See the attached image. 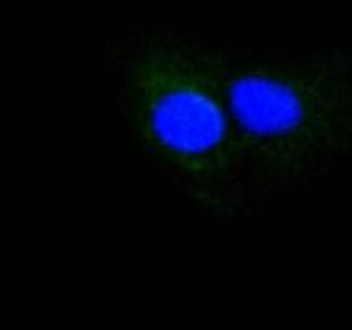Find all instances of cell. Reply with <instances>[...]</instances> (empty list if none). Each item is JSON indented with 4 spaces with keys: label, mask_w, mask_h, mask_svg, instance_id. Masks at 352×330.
I'll use <instances>...</instances> for the list:
<instances>
[{
    "label": "cell",
    "mask_w": 352,
    "mask_h": 330,
    "mask_svg": "<svg viewBox=\"0 0 352 330\" xmlns=\"http://www.w3.org/2000/svg\"><path fill=\"white\" fill-rule=\"evenodd\" d=\"M227 102L256 205L305 191L352 150L342 55L220 43Z\"/></svg>",
    "instance_id": "obj_2"
},
{
    "label": "cell",
    "mask_w": 352,
    "mask_h": 330,
    "mask_svg": "<svg viewBox=\"0 0 352 330\" xmlns=\"http://www.w3.org/2000/svg\"><path fill=\"white\" fill-rule=\"evenodd\" d=\"M105 52L120 119L151 167L208 219L254 215L220 43L175 26H141L110 38Z\"/></svg>",
    "instance_id": "obj_1"
}]
</instances>
